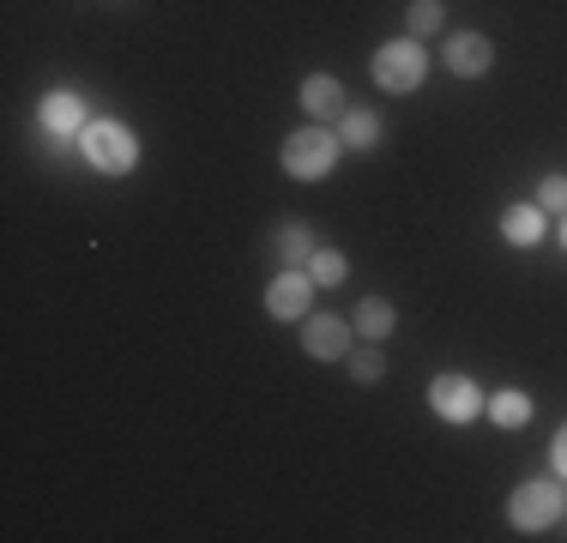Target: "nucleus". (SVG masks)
<instances>
[{"label": "nucleus", "instance_id": "nucleus-1", "mask_svg": "<svg viewBox=\"0 0 567 543\" xmlns=\"http://www.w3.org/2000/svg\"><path fill=\"white\" fill-rule=\"evenodd\" d=\"M339 157H344V140L327 127V121H315V127H302V133L284 140V175H296V182H320V175H332Z\"/></svg>", "mask_w": 567, "mask_h": 543}, {"label": "nucleus", "instance_id": "nucleus-2", "mask_svg": "<svg viewBox=\"0 0 567 543\" xmlns=\"http://www.w3.org/2000/svg\"><path fill=\"white\" fill-rule=\"evenodd\" d=\"M423 79H429L423 37H399V43L374 49V85H381V91H416Z\"/></svg>", "mask_w": 567, "mask_h": 543}, {"label": "nucleus", "instance_id": "nucleus-3", "mask_svg": "<svg viewBox=\"0 0 567 543\" xmlns=\"http://www.w3.org/2000/svg\"><path fill=\"white\" fill-rule=\"evenodd\" d=\"M561 513H567V495H561V483H549V478L519 483L513 501H507V520L519 525V532H544V525L561 520Z\"/></svg>", "mask_w": 567, "mask_h": 543}, {"label": "nucleus", "instance_id": "nucleus-4", "mask_svg": "<svg viewBox=\"0 0 567 543\" xmlns=\"http://www.w3.org/2000/svg\"><path fill=\"white\" fill-rule=\"evenodd\" d=\"M79 145H85V157L97 163L103 175H127L133 163H140V140H133L121 121H91V127L79 133Z\"/></svg>", "mask_w": 567, "mask_h": 543}, {"label": "nucleus", "instance_id": "nucleus-5", "mask_svg": "<svg viewBox=\"0 0 567 543\" xmlns=\"http://www.w3.org/2000/svg\"><path fill=\"white\" fill-rule=\"evenodd\" d=\"M429 404H435V417H447V423H471V417L483 411V392L471 375H435Z\"/></svg>", "mask_w": 567, "mask_h": 543}, {"label": "nucleus", "instance_id": "nucleus-6", "mask_svg": "<svg viewBox=\"0 0 567 543\" xmlns=\"http://www.w3.org/2000/svg\"><path fill=\"white\" fill-rule=\"evenodd\" d=\"M308 303H315V278L296 272V266L266 284V315L272 320H308Z\"/></svg>", "mask_w": 567, "mask_h": 543}, {"label": "nucleus", "instance_id": "nucleus-7", "mask_svg": "<svg viewBox=\"0 0 567 543\" xmlns=\"http://www.w3.org/2000/svg\"><path fill=\"white\" fill-rule=\"evenodd\" d=\"M37 121H43V133H49L55 145L79 140V133L91 127V121H85V98H73V91H49L43 109H37Z\"/></svg>", "mask_w": 567, "mask_h": 543}, {"label": "nucleus", "instance_id": "nucleus-8", "mask_svg": "<svg viewBox=\"0 0 567 543\" xmlns=\"http://www.w3.org/2000/svg\"><path fill=\"white\" fill-rule=\"evenodd\" d=\"M350 332H357V326H344L332 315H315V320H302V350L315 362H339V357H350Z\"/></svg>", "mask_w": 567, "mask_h": 543}, {"label": "nucleus", "instance_id": "nucleus-9", "mask_svg": "<svg viewBox=\"0 0 567 543\" xmlns=\"http://www.w3.org/2000/svg\"><path fill=\"white\" fill-rule=\"evenodd\" d=\"M489 61H495V49H489V37H477V31H458L453 43H447V66H453L458 79L489 73Z\"/></svg>", "mask_w": 567, "mask_h": 543}, {"label": "nucleus", "instance_id": "nucleus-10", "mask_svg": "<svg viewBox=\"0 0 567 543\" xmlns=\"http://www.w3.org/2000/svg\"><path fill=\"white\" fill-rule=\"evenodd\" d=\"M302 109H308L315 121H339V115H344V85H339L332 73H308V79H302Z\"/></svg>", "mask_w": 567, "mask_h": 543}, {"label": "nucleus", "instance_id": "nucleus-11", "mask_svg": "<svg viewBox=\"0 0 567 543\" xmlns=\"http://www.w3.org/2000/svg\"><path fill=\"white\" fill-rule=\"evenodd\" d=\"M350 326H357V338L381 345V338L399 326V315H393V303H386V296H362V303H357V315H350Z\"/></svg>", "mask_w": 567, "mask_h": 543}, {"label": "nucleus", "instance_id": "nucleus-12", "mask_svg": "<svg viewBox=\"0 0 567 543\" xmlns=\"http://www.w3.org/2000/svg\"><path fill=\"white\" fill-rule=\"evenodd\" d=\"M339 140H344V152H374V145H381V115H374V109H344Z\"/></svg>", "mask_w": 567, "mask_h": 543}, {"label": "nucleus", "instance_id": "nucleus-13", "mask_svg": "<svg viewBox=\"0 0 567 543\" xmlns=\"http://www.w3.org/2000/svg\"><path fill=\"white\" fill-rule=\"evenodd\" d=\"M502 236L513 248H537L544 242V206H507L502 212Z\"/></svg>", "mask_w": 567, "mask_h": 543}, {"label": "nucleus", "instance_id": "nucleus-14", "mask_svg": "<svg viewBox=\"0 0 567 543\" xmlns=\"http://www.w3.org/2000/svg\"><path fill=\"white\" fill-rule=\"evenodd\" d=\"M483 411H489V423H495V429H525V423H532V399H525L519 387L495 392V399L483 404Z\"/></svg>", "mask_w": 567, "mask_h": 543}, {"label": "nucleus", "instance_id": "nucleus-15", "mask_svg": "<svg viewBox=\"0 0 567 543\" xmlns=\"http://www.w3.org/2000/svg\"><path fill=\"white\" fill-rule=\"evenodd\" d=\"M320 242H315V229L302 224V217H290V224H278V254L290 266H308V254H315Z\"/></svg>", "mask_w": 567, "mask_h": 543}, {"label": "nucleus", "instance_id": "nucleus-16", "mask_svg": "<svg viewBox=\"0 0 567 543\" xmlns=\"http://www.w3.org/2000/svg\"><path fill=\"white\" fill-rule=\"evenodd\" d=\"M308 278H315V284H327V290H332V284H344V272H350V260H344V254L339 248H315V254H308Z\"/></svg>", "mask_w": 567, "mask_h": 543}, {"label": "nucleus", "instance_id": "nucleus-17", "mask_svg": "<svg viewBox=\"0 0 567 543\" xmlns=\"http://www.w3.org/2000/svg\"><path fill=\"white\" fill-rule=\"evenodd\" d=\"M441 0H411V12H404V24H411V37H435L441 31Z\"/></svg>", "mask_w": 567, "mask_h": 543}, {"label": "nucleus", "instance_id": "nucleus-18", "mask_svg": "<svg viewBox=\"0 0 567 543\" xmlns=\"http://www.w3.org/2000/svg\"><path fill=\"white\" fill-rule=\"evenodd\" d=\"M386 375V357H381V350H350V380H357V387H374V380H381Z\"/></svg>", "mask_w": 567, "mask_h": 543}, {"label": "nucleus", "instance_id": "nucleus-19", "mask_svg": "<svg viewBox=\"0 0 567 543\" xmlns=\"http://www.w3.org/2000/svg\"><path fill=\"white\" fill-rule=\"evenodd\" d=\"M537 206H544V212H567V175H544V187H537Z\"/></svg>", "mask_w": 567, "mask_h": 543}, {"label": "nucleus", "instance_id": "nucleus-20", "mask_svg": "<svg viewBox=\"0 0 567 543\" xmlns=\"http://www.w3.org/2000/svg\"><path fill=\"white\" fill-rule=\"evenodd\" d=\"M549 465H556V471H561V478H567V429L556 434V441H549Z\"/></svg>", "mask_w": 567, "mask_h": 543}, {"label": "nucleus", "instance_id": "nucleus-21", "mask_svg": "<svg viewBox=\"0 0 567 543\" xmlns=\"http://www.w3.org/2000/svg\"><path fill=\"white\" fill-rule=\"evenodd\" d=\"M561 248H567V224H561Z\"/></svg>", "mask_w": 567, "mask_h": 543}]
</instances>
